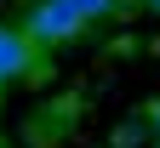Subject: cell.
I'll return each instance as SVG.
<instances>
[{"instance_id": "obj_1", "label": "cell", "mask_w": 160, "mask_h": 148, "mask_svg": "<svg viewBox=\"0 0 160 148\" xmlns=\"http://www.w3.org/2000/svg\"><path fill=\"white\" fill-rule=\"evenodd\" d=\"M80 29H86V17H80L69 0H34L29 6V46H63V40H74Z\"/></svg>"}, {"instance_id": "obj_2", "label": "cell", "mask_w": 160, "mask_h": 148, "mask_svg": "<svg viewBox=\"0 0 160 148\" xmlns=\"http://www.w3.org/2000/svg\"><path fill=\"white\" fill-rule=\"evenodd\" d=\"M29 57H34V46H29V34H23V29H0V86L23 74V69H29Z\"/></svg>"}, {"instance_id": "obj_3", "label": "cell", "mask_w": 160, "mask_h": 148, "mask_svg": "<svg viewBox=\"0 0 160 148\" xmlns=\"http://www.w3.org/2000/svg\"><path fill=\"white\" fill-rule=\"evenodd\" d=\"M69 6L86 17V23H103V17H114V0H69Z\"/></svg>"}, {"instance_id": "obj_4", "label": "cell", "mask_w": 160, "mask_h": 148, "mask_svg": "<svg viewBox=\"0 0 160 148\" xmlns=\"http://www.w3.org/2000/svg\"><path fill=\"white\" fill-rule=\"evenodd\" d=\"M143 6H149V12H160V0H143Z\"/></svg>"}, {"instance_id": "obj_5", "label": "cell", "mask_w": 160, "mask_h": 148, "mask_svg": "<svg viewBox=\"0 0 160 148\" xmlns=\"http://www.w3.org/2000/svg\"><path fill=\"white\" fill-rule=\"evenodd\" d=\"M154 131H160V103H154Z\"/></svg>"}, {"instance_id": "obj_6", "label": "cell", "mask_w": 160, "mask_h": 148, "mask_svg": "<svg viewBox=\"0 0 160 148\" xmlns=\"http://www.w3.org/2000/svg\"><path fill=\"white\" fill-rule=\"evenodd\" d=\"M154 148H160V142H154Z\"/></svg>"}]
</instances>
